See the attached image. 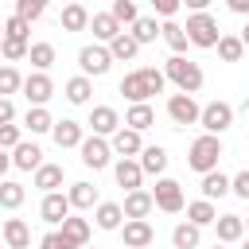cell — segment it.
Here are the masks:
<instances>
[{
	"mask_svg": "<svg viewBox=\"0 0 249 249\" xmlns=\"http://www.w3.org/2000/svg\"><path fill=\"white\" fill-rule=\"evenodd\" d=\"M163 70H156V66H140V70H132V74H124L121 78V93L132 101V105H148V97L152 93H163Z\"/></svg>",
	"mask_w": 249,
	"mask_h": 249,
	"instance_id": "6da1fadb",
	"label": "cell"
},
{
	"mask_svg": "<svg viewBox=\"0 0 249 249\" xmlns=\"http://www.w3.org/2000/svg\"><path fill=\"white\" fill-rule=\"evenodd\" d=\"M163 78H171V82L179 86V93H198V89H202V70H198V62H191V58H183V54H171V58H167Z\"/></svg>",
	"mask_w": 249,
	"mask_h": 249,
	"instance_id": "7a4b0ae2",
	"label": "cell"
},
{
	"mask_svg": "<svg viewBox=\"0 0 249 249\" xmlns=\"http://www.w3.org/2000/svg\"><path fill=\"white\" fill-rule=\"evenodd\" d=\"M218 160H222V140L218 136H198L195 144H191V152H187V163L195 167V171H202V175H210V171H218Z\"/></svg>",
	"mask_w": 249,
	"mask_h": 249,
	"instance_id": "3957f363",
	"label": "cell"
},
{
	"mask_svg": "<svg viewBox=\"0 0 249 249\" xmlns=\"http://www.w3.org/2000/svg\"><path fill=\"white\" fill-rule=\"evenodd\" d=\"M187 39L195 43V47H218V39H222V27H218V19L210 16V12H195V16H187Z\"/></svg>",
	"mask_w": 249,
	"mask_h": 249,
	"instance_id": "277c9868",
	"label": "cell"
},
{
	"mask_svg": "<svg viewBox=\"0 0 249 249\" xmlns=\"http://www.w3.org/2000/svg\"><path fill=\"white\" fill-rule=\"evenodd\" d=\"M78 66H82V78H101L109 66H113V54H109V47H97V43H89V47H82L78 51Z\"/></svg>",
	"mask_w": 249,
	"mask_h": 249,
	"instance_id": "5b68a950",
	"label": "cell"
},
{
	"mask_svg": "<svg viewBox=\"0 0 249 249\" xmlns=\"http://www.w3.org/2000/svg\"><path fill=\"white\" fill-rule=\"evenodd\" d=\"M198 124L206 128V136H222V132L233 124V109H230L226 101H210V105H202Z\"/></svg>",
	"mask_w": 249,
	"mask_h": 249,
	"instance_id": "8992f818",
	"label": "cell"
},
{
	"mask_svg": "<svg viewBox=\"0 0 249 249\" xmlns=\"http://www.w3.org/2000/svg\"><path fill=\"white\" fill-rule=\"evenodd\" d=\"M167 117H171L175 124H198L202 109H198V101H195L191 93H171V97H167Z\"/></svg>",
	"mask_w": 249,
	"mask_h": 249,
	"instance_id": "52a82bcc",
	"label": "cell"
},
{
	"mask_svg": "<svg viewBox=\"0 0 249 249\" xmlns=\"http://www.w3.org/2000/svg\"><path fill=\"white\" fill-rule=\"evenodd\" d=\"M78 152H82V163H86V167H93V171H101V167H109V156H113V144H105V136H86Z\"/></svg>",
	"mask_w": 249,
	"mask_h": 249,
	"instance_id": "ba28073f",
	"label": "cell"
},
{
	"mask_svg": "<svg viewBox=\"0 0 249 249\" xmlns=\"http://www.w3.org/2000/svg\"><path fill=\"white\" fill-rule=\"evenodd\" d=\"M152 198H156V206L167 210V214H179V210H183V187H179L175 179H156Z\"/></svg>",
	"mask_w": 249,
	"mask_h": 249,
	"instance_id": "9c48e42d",
	"label": "cell"
},
{
	"mask_svg": "<svg viewBox=\"0 0 249 249\" xmlns=\"http://www.w3.org/2000/svg\"><path fill=\"white\" fill-rule=\"evenodd\" d=\"M51 93H54V82H51L47 74H31V78H23V97L31 101V109H43V105L51 101Z\"/></svg>",
	"mask_w": 249,
	"mask_h": 249,
	"instance_id": "30bf717a",
	"label": "cell"
},
{
	"mask_svg": "<svg viewBox=\"0 0 249 249\" xmlns=\"http://www.w3.org/2000/svg\"><path fill=\"white\" fill-rule=\"evenodd\" d=\"M70 210H74L70 198L58 195V191H54V195H43V202H39V214H43V222H51V226H62V222L70 218Z\"/></svg>",
	"mask_w": 249,
	"mask_h": 249,
	"instance_id": "8fae6325",
	"label": "cell"
},
{
	"mask_svg": "<svg viewBox=\"0 0 249 249\" xmlns=\"http://www.w3.org/2000/svg\"><path fill=\"white\" fill-rule=\"evenodd\" d=\"M152 206H156V198H152V191H132V195H124V218L128 222H148V214H152Z\"/></svg>",
	"mask_w": 249,
	"mask_h": 249,
	"instance_id": "7c38bea8",
	"label": "cell"
},
{
	"mask_svg": "<svg viewBox=\"0 0 249 249\" xmlns=\"http://www.w3.org/2000/svg\"><path fill=\"white\" fill-rule=\"evenodd\" d=\"M89 128H93V136H113V132L121 128L117 109H113V105H97V109L89 113Z\"/></svg>",
	"mask_w": 249,
	"mask_h": 249,
	"instance_id": "4fadbf2b",
	"label": "cell"
},
{
	"mask_svg": "<svg viewBox=\"0 0 249 249\" xmlns=\"http://www.w3.org/2000/svg\"><path fill=\"white\" fill-rule=\"evenodd\" d=\"M214 230H218V245L241 241V237H245V218H241V214H218Z\"/></svg>",
	"mask_w": 249,
	"mask_h": 249,
	"instance_id": "5bb4252c",
	"label": "cell"
},
{
	"mask_svg": "<svg viewBox=\"0 0 249 249\" xmlns=\"http://www.w3.org/2000/svg\"><path fill=\"white\" fill-rule=\"evenodd\" d=\"M121 237H124V249H148V245L156 241V233H152L148 222H124Z\"/></svg>",
	"mask_w": 249,
	"mask_h": 249,
	"instance_id": "9a60e30c",
	"label": "cell"
},
{
	"mask_svg": "<svg viewBox=\"0 0 249 249\" xmlns=\"http://www.w3.org/2000/svg\"><path fill=\"white\" fill-rule=\"evenodd\" d=\"M51 136H54V144H58V148H82V140H86L78 121H54Z\"/></svg>",
	"mask_w": 249,
	"mask_h": 249,
	"instance_id": "2e32d148",
	"label": "cell"
},
{
	"mask_svg": "<svg viewBox=\"0 0 249 249\" xmlns=\"http://www.w3.org/2000/svg\"><path fill=\"white\" fill-rule=\"evenodd\" d=\"M113 152H117L121 160H128V156L144 152V144H140V132H132V128H117V132H113Z\"/></svg>",
	"mask_w": 249,
	"mask_h": 249,
	"instance_id": "e0dca14e",
	"label": "cell"
},
{
	"mask_svg": "<svg viewBox=\"0 0 249 249\" xmlns=\"http://www.w3.org/2000/svg\"><path fill=\"white\" fill-rule=\"evenodd\" d=\"M12 163H16L19 171H39V167H43V148L23 140V144L16 148V156H12Z\"/></svg>",
	"mask_w": 249,
	"mask_h": 249,
	"instance_id": "ac0fdd59",
	"label": "cell"
},
{
	"mask_svg": "<svg viewBox=\"0 0 249 249\" xmlns=\"http://www.w3.org/2000/svg\"><path fill=\"white\" fill-rule=\"evenodd\" d=\"M113 175H117V183L132 195V191H140V179H144V171H140V163L136 160H121L117 167H113Z\"/></svg>",
	"mask_w": 249,
	"mask_h": 249,
	"instance_id": "d6986e66",
	"label": "cell"
},
{
	"mask_svg": "<svg viewBox=\"0 0 249 249\" xmlns=\"http://www.w3.org/2000/svg\"><path fill=\"white\" fill-rule=\"evenodd\" d=\"M62 237H66V241H70L74 249H86V245H89V222H86V218H74V214H70V218L62 222Z\"/></svg>",
	"mask_w": 249,
	"mask_h": 249,
	"instance_id": "ffe728a7",
	"label": "cell"
},
{
	"mask_svg": "<svg viewBox=\"0 0 249 249\" xmlns=\"http://www.w3.org/2000/svg\"><path fill=\"white\" fill-rule=\"evenodd\" d=\"M4 241H8V249H27V245H31L27 222H23V218H8V222H4Z\"/></svg>",
	"mask_w": 249,
	"mask_h": 249,
	"instance_id": "44dd1931",
	"label": "cell"
},
{
	"mask_svg": "<svg viewBox=\"0 0 249 249\" xmlns=\"http://www.w3.org/2000/svg\"><path fill=\"white\" fill-rule=\"evenodd\" d=\"M89 27H93V39H101V43H113V39L121 35V23H117L109 12H97V16H89Z\"/></svg>",
	"mask_w": 249,
	"mask_h": 249,
	"instance_id": "7402d4cb",
	"label": "cell"
},
{
	"mask_svg": "<svg viewBox=\"0 0 249 249\" xmlns=\"http://www.w3.org/2000/svg\"><path fill=\"white\" fill-rule=\"evenodd\" d=\"M140 171H144V175H163V171H167V152H163L160 144L144 148V152H140Z\"/></svg>",
	"mask_w": 249,
	"mask_h": 249,
	"instance_id": "603a6c76",
	"label": "cell"
},
{
	"mask_svg": "<svg viewBox=\"0 0 249 249\" xmlns=\"http://www.w3.org/2000/svg\"><path fill=\"white\" fill-rule=\"evenodd\" d=\"M35 187H39L43 195H54V191L62 187V163H43V167L35 171Z\"/></svg>",
	"mask_w": 249,
	"mask_h": 249,
	"instance_id": "cb8c5ba5",
	"label": "cell"
},
{
	"mask_svg": "<svg viewBox=\"0 0 249 249\" xmlns=\"http://www.w3.org/2000/svg\"><path fill=\"white\" fill-rule=\"evenodd\" d=\"M136 51H140V43H136L128 31H121V35L109 43V54H113V62H128V58H136Z\"/></svg>",
	"mask_w": 249,
	"mask_h": 249,
	"instance_id": "d4e9b609",
	"label": "cell"
},
{
	"mask_svg": "<svg viewBox=\"0 0 249 249\" xmlns=\"http://www.w3.org/2000/svg\"><path fill=\"white\" fill-rule=\"evenodd\" d=\"M66 198H70L74 210H89V206L97 202V187H93V183H74V187L66 191Z\"/></svg>",
	"mask_w": 249,
	"mask_h": 249,
	"instance_id": "484cf974",
	"label": "cell"
},
{
	"mask_svg": "<svg viewBox=\"0 0 249 249\" xmlns=\"http://www.w3.org/2000/svg\"><path fill=\"white\" fill-rule=\"evenodd\" d=\"M62 27H66V31H86V27H89L86 4H66V8H62Z\"/></svg>",
	"mask_w": 249,
	"mask_h": 249,
	"instance_id": "4316f807",
	"label": "cell"
},
{
	"mask_svg": "<svg viewBox=\"0 0 249 249\" xmlns=\"http://www.w3.org/2000/svg\"><path fill=\"white\" fill-rule=\"evenodd\" d=\"M124 124H128L132 132H144V128H152V124H156V113H152V105H132V109L124 113Z\"/></svg>",
	"mask_w": 249,
	"mask_h": 249,
	"instance_id": "83f0119b",
	"label": "cell"
},
{
	"mask_svg": "<svg viewBox=\"0 0 249 249\" xmlns=\"http://www.w3.org/2000/svg\"><path fill=\"white\" fill-rule=\"evenodd\" d=\"M187 218H191V226H210V222H218V210H214V202H206V198H198V202H191L187 206Z\"/></svg>",
	"mask_w": 249,
	"mask_h": 249,
	"instance_id": "f1b7e54d",
	"label": "cell"
},
{
	"mask_svg": "<svg viewBox=\"0 0 249 249\" xmlns=\"http://www.w3.org/2000/svg\"><path fill=\"white\" fill-rule=\"evenodd\" d=\"M97 226L101 230H121V218H124V210H121V202H97Z\"/></svg>",
	"mask_w": 249,
	"mask_h": 249,
	"instance_id": "f546056e",
	"label": "cell"
},
{
	"mask_svg": "<svg viewBox=\"0 0 249 249\" xmlns=\"http://www.w3.org/2000/svg\"><path fill=\"white\" fill-rule=\"evenodd\" d=\"M27 58H31V66H35L39 74H47V70L54 66V47H51V43H31Z\"/></svg>",
	"mask_w": 249,
	"mask_h": 249,
	"instance_id": "4dcf8cb0",
	"label": "cell"
},
{
	"mask_svg": "<svg viewBox=\"0 0 249 249\" xmlns=\"http://www.w3.org/2000/svg\"><path fill=\"white\" fill-rule=\"evenodd\" d=\"M222 195H230V179H226L222 171H210V175H202V198L210 202V198H222Z\"/></svg>",
	"mask_w": 249,
	"mask_h": 249,
	"instance_id": "1f68e13d",
	"label": "cell"
},
{
	"mask_svg": "<svg viewBox=\"0 0 249 249\" xmlns=\"http://www.w3.org/2000/svg\"><path fill=\"white\" fill-rule=\"evenodd\" d=\"M198 226H191V222H183V226H175L171 230V245L175 249H198Z\"/></svg>",
	"mask_w": 249,
	"mask_h": 249,
	"instance_id": "d6a6232c",
	"label": "cell"
},
{
	"mask_svg": "<svg viewBox=\"0 0 249 249\" xmlns=\"http://www.w3.org/2000/svg\"><path fill=\"white\" fill-rule=\"evenodd\" d=\"M160 35L167 39V47H171L175 54H183V51H187V43H191V39H187V31H183V27L175 23V19H167V23L160 27Z\"/></svg>",
	"mask_w": 249,
	"mask_h": 249,
	"instance_id": "836d02e7",
	"label": "cell"
},
{
	"mask_svg": "<svg viewBox=\"0 0 249 249\" xmlns=\"http://www.w3.org/2000/svg\"><path fill=\"white\" fill-rule=\"evenodd\" d=\"M89 93H93V86H89V78H70L66 82V101H74V105H86L89 101Z\"/></svg>",
	"mask_w": 249,
	"mask_h": 249,
	"instance_id": "e575fe53",
	"label": "cell"
},
{
	"mask_svg": "<svg viewBox=\"0 0 249 249\" xmlns=\"http://www.w3.org/2000/svg\"><path fill=\"white\" fill-rule=\"evenodd\" d=\"M23 198H27V191L19 187V183H0V206L4 210H16V206H23Z\"/></svg>",
	"mask_w": 249,
	"mask_h": 249,
	"instance_id": "d590c367",
	"label": "cell"
},
{
	"mask_svg": "<svg viewBox=\"0 0 249 249\" xmlns=\"http://www.w3.org/2000/svg\"><path fill=\"white\" fill-rule=\"evenodd\" d=\"M136 43H156V35H160V27H156V19L152 16H140L136 23H132V31H128Z\"/></svg>",
	"mask_w": 249,
	"mask_h": 249,
	"instance_id": "8d00e7d4",
	"label": "cell"
},
{
	"mask_svg": "<svg viewBox=\"0 0 249 249\" xmlns=\"http://www.w3.org/2000/svg\"><path fill=\"white\" fill-rule=\"evenodd\" d=\"M109 16H113V19L121 23V27H124V23H136V19H140V12H136V4H132V0H113Z\"/></svg>",
	"mask_w": 249,
	"mask_h": 249,
	"instance_id": "74e56055",
	"label": "cell"
},
{
	"mask_svg": "<svg viewBox=\"0 0 249 249\" xmlns=\"http://www.w3.org/2000/svg\"><path fill=\"white\" fill-rule=\"evenodd\" d=\"M241 51H245L241 35H222V39H218V54H222L226 62H237V58H241Z\"/></svg>",
	"mask_w": 249,
	"mask_h": 249,
	"instance_id": "f35d334b",
	"label": "cell"
},
{
	"mask_svg": "<svg viewBox=\"0 0 249 249\" xmlns=\"http://www.w3.org/2000/svg\"><path fill=\"white\" fill-rule=\"evenodd\" d=\"M23 128H31V132H51V128H54V121H51V113H47V109H27Z\"/></svg>",
	"mask_w": 249,
	"mask_h": 249,
	"instance_id": "ab89813d",
	"label": "cell"
},
{
	"mask_svg": "<svg viewBox=\"0 0 249 249\" xmlns=\"http://www.w3.org/2000/svg\"><path fill=\"white\" fill-rule=\"evenodd\" d=\"M16 89H23L19 70H16V66H0V97H8V93H16Z\"/></svg>",
	"mask_w": 249,
	"mask_h": 249,
	"instance_id": "60d3db41",
	"label": "cell"
},
{
	"mask_svg": "<svg viewBox=\"0 0 249 249\" xmlns=\"http://www.w3.org/2000/svg\"><path fill=\"white\" fill-rule=\"evenodd\" d=\"M27 51H31V47H27L23 39H4V43H0V58H8V62L27 58Z\"/></svg>",
	"mask_w": 249,
	"mask_h": 249,
	"instance_id": "b9f144b4",
	"label": "cell"
},
{
	"mask_svg": "<svg viewBox=\"0 0 249 249\" xmlns=\"http://www.w3.org/2000/svg\"><path fill=\"white\" fill-rule=\"evenodd\" d=\"M16 16H19L23 23H31V19L43 16V4H39V0H16Z\"/></svg>",
	"mask_w": 249,
	"mask_h": 249,
	"instance_id": "7bdbcfd3",
	"label": "cell"
},
{
	"mask_svg": "<svg viewBox=\"0 0 249 249\" xmlns=\"http://www.w3.org/2000/svg\"><path fill=\"white\" fill-rule=\"evenodd\" d=\"M27 31H31V23H23L19 16H12V19L4 23V39H23V43H27Z\"/></svg>",
	"mask_w": 249,
	"mask_h": 249,
	"instance_id": "ee69618b",
	"label": "cell"
},
{
	"mask_svg": "<svg viewBox=\"0 0 249 249\" xmlns=\"http://www.w3.org/2000/svg\"><path fill=\"white\" fill-rule=\"evenodd\" d=\"M19 144H23V140H19V128H16V124H0V152H4V148L16 152Z\"/></svg>",
	"mask_w": 249,
	"mask_h": 249,
	"instance_id": "f6af8a7d",
	"label": "cell"
},
{
	"mask_svg": "<svg viewBox=\"0 0 249 249\" xmlns=\"http://www.w3.org/2000/svg\"><path fill=\"white\" fill-rule=\"evenodd\" d=\"M230 191H233L237 198H249V167H245V171H237V175L230 179Z\"/></svg>",
	"mask_w": 249,
	"mask_h": 249,
	"instance_id": "bcb514c9",
	"label": "cell"
},
{
	"mask_svg": "<svg viewBox=\"0 0 249 249\" xmlns=\"http://www.w3.org/2000/svg\"><path fill=\"white\" fill-rule=\"evenodd\" d=\"M39 249H74V245L62 237V230H54V233H47V237L39 241Z\"/></svg>",
	"mask_w": 249,
	"mask_h": 249,
	"instance_id": "7dc6e473",
	"label": "cell"
},
{
	"mask_svg": "<svg viewBox=\"0 0 249 249\" xmlns=\"http://www.w3.org/2000/svg\"><path fill=\"white\" fill-rule=\"evenodd\" d=\"M156 12H160V16H167V19H171V16H175V12H179V0H156Z\"/></svg>",
	"mask_w": 249,
	"mask_h": 249,
	"instance_id": "c3c4849f",
	"label": "cell"
},
{
	"mask_svg": "<svg viewBox=\"0 0 249 249\" xmlns=\"http://www.w3.org/2000/svg\"><path fill=\"white\" fill-rule=\"evenodd\" d=\"M12 117H16V105L8 97H0V124H12Z\"/></svg>",
	"mask_w": 249,
	"mask_h": 249,
	"instance_id": "681fc988",
	"label": "cell"
},
{
	"mask_svg": "<svg viewBox=\"0 0 249 249\" xmlns=\"http://www.w3.org/2000/svg\"><path fill=\"white\" fill-rule=\"evenodd\" d=\"M230 12H237V16H249V0H230Z\"/></svg>",
	"mask_w": 249,
	"mask_h": 249,
	"instance_id": "f907efd6",
	"label": "cell"
},
{
	"mask_svg": "<svg viewBox=\"0 0 249 249\" xmlns=\"http://www.w3.org/2000/svg\"><path fill=\"white\" fill-rule=\"evenodd\" d=\"M8 163H12V156H4V152H0V175L8 171Z\"/></svg>",
	"mask_w": 249,
	"mask_h": 249,
	"instance_id": "816d5d0a",
	"label": "cell"
},
{
	"mask_svg": "<svg viewBox=\"0 0 249 249\" xmlns=\"http://www.w3.org/2000/svg\"><path fill=\"white\" fill-rule=\"evenodd\" d=\"M241 43H245V47H249V23H245V27H241Z\"/></svg>",
	"mask_w": 249,
	"mask_h": 249,
	"instance_id": "f5cc1de1",
	"label": "cell"
},
{
	"mask_svg": "<svg viewBox=\"0 0 249 249\" xmlns=\"http://www.w3.org/2000/svg\"><path fill=\"white\" fill-rule=\"evenodd\" d=\"M241 249H249V237H245V241H241Z\"/></svg>",
	"mask_w": 249,
	"mask_h": 249,
	"instance_id": "db71d44e",
	"label": "cell"
},
{
	"mask_svg": "<svg viewBox=\"0 0 249 249\" xmlns=\"http://www.w3.org/2000/svg\"><path fill=\"white\" fill-rule=\"evenodd\" d=\"M0 43H4V27H0Z\"/></svg>",
	"mask_w": 249,
	"mask_h": 249,
	"instance_id": "11a10c76",
	"label": "cell"
},
{
	"mask_svg": "<svg viewBox=\"0 0 249 249\" xmlns=\"http://www.w3.org/2000/svg\"><path fill=\"white\" fill-rule=\"evenodd\" d=\"M86 249H97V245H86Z\"/></svg>",
	"mask_w": 249,
	"mask_h": 249,
	"instance_id": "9f6ffc18",
	"label": "cell"
},
{
	"mask_svg": "<svg viewBox=\"0 0 249 249\" xmlns=\"http://www.w3.org/2000/svg\"><path fill=\"white\" fill-rule=\"evenodd\" d=\"M214 249H226V245H214Z\"/></svg>",
	"mask_w": 249,
	"mask_h": 249,
	"instance_id": "6f0895ef",
	"label": "cell"
},
{
	"mask_svg": "<svg viewBox=\"0 0 249 249\" xmlns=\"http://www.w3.org/2000/svg\"><path fill=\"white\" fill-rule=\"evenodd\" d=\"M245 226H249V222H245Z\"/></svg>",
	"mask_w": 249,
	"mask_h": 249,
	"instance_id": "680465c9",
	"label": "cell"
}]
</instances>
